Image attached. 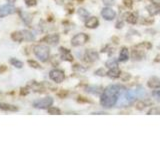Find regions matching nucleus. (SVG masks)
Listing matches in <instances>:
<instances>
[{"instance_id": "obj_6", "label": "nucleus", "mask_w": 160, "mask_h": 150, "mask_svg": "<svg viewBox=\"0 0 160 150\" xmlns=\"http://www.w3.org/2000/svg\"><path fill=\"white\" fill-rule=\"evenodd\" d=\"M15 12H16V8H15L11 3L0 6V18L5 17L10 14H13Z\"/></svg>"}, {"instance_id": "obj_24", "label": "nucleus", "mask_w": 160, "mask_h": 150, "mask_svg": "<svg viewBox=\"0 0 160 150\" xmlns=\"http://www.w3.org/2000/svg\"><path fill=\"white\" fill-rule=\"evenodd\" d=\"M48 112L50 114H60V110L56 107H52V106H50L48 108Z\"/></svg>"}, {"instance_id": "obj_32", "label": "nucleus", "mask_w": 160, "mask_h": 150, "mask_svg": "<svg viewBox=\"0 0 160 150\" xmlns=\"http://www.w3.org/2000/svg\"><path fill=\"white\" fill-rule=\"evenodd\" d=\"M116 27L119 29V28H122L123 27V22H121V21H119V22H117V24H116Z\"/></svg>"}, {"instance_id": "obj_11", "label": "nucleus", "mask_w": 160, "mask_h": 150, "mask_svg": "<svg viewBox=\"0 0 160 150\" xmlns=\"http://www.w3.org/2000/svg\"><path fill=\"white\" fill-rule=\"evenodd\" d=\"M147 85L150 87V88H160V79L157 78V77H152L148 80V83Z\"/></svg>"}, {"instance_id": "obj_19", "label": "nucleus", "mask_w": 160, "mask_h": 150, "mask_svg": "<svg viewBox=\"0 0 160 150\" xmlns=\"http://www.w3.org/2000/svg\"><path fill=\"white\" fill-rule=\"evenodd\" d=\"M0 109L8 110V111H16V110H17V107H16V106H13V105H9V104H3V103H1V104H0Z\"/></svg>"}, {"instance_id": "obj_17", "label": "nucleus", "mask_w": 160, "mask_h": 150, "mask_svg": "<svg viewBox=\"0 0 160 150\" xmlns=\"http://www.w3.org/2000/svg\"><path fill=\"white\" fill-rule=\"evenodd\" d=\"M86 91L88 93H93V94H100L102 92V88L100 86H89L86 88Z\"/></svg>"}, {"instance_id": "obj_13", "label": "nucleus", "mask_w": 160, "mask_h": 150, "mask_svg": "<svg viewBox=\"0 0 160 150\" xmlns=\"http://www.w3.org/2000/svg\"><path fill=\"white\" fill-rule=\"evenodd\" d=\"M120 74H121V71H120V70L117 67L111 68L107 72V75H108L109 77H111V78H118L120 76Z\"/></svg>"}, {"instance_id": "obj_2", "label": "nucleus", "mask_w": 160, "mask_h": 150, "mask_svg": "<svg viewBox=\"0 0 160 150\" xmlns=\"http://www.w3.org/2000/svg\"><path fill=\"white\" fill-rule=\"evenodd\" d=\"M34 54L39 60L45 62L49 58V48L45 45H37L34 47Z\"/></svg>"}, {"instance_id": "obj_7", "label": "nucleus", "mask_w": 160, "mask_h": 150, "mask_svg": "<svg viewBox=\"0 0 160 150\" xmlns=\"http://www.w3.org/2000/svg\"><path fill=\"white\" fill-rule=\"evenodd\" d=\"M101 15L103 16L104 19H106V20H112V19L115 18V16H116V13H115V11H114L113 9L105 7V8L102 9Z\"/></svg>"}, {"instance_id": "obj_3", "label": "nucleus", "mask_w": 160, "mask_h": 150, "mask_svg": "<svg viewBox=\"0 0 160 150\" xmlns=\"http://www.w3.org/2000/svg\"><path fill=\"white\" fill-rule=\"evenodd\" d=\"M52 104H53V99L51 97H45L34 101L33 106L37 109H45V108H49Z\"/></svg>"}, {"instance_id": "obj_28", "label": "nucleus", "mask_w": 160, "mask_h": 150, "mask_svg": "<svg viewBox=\"0 0 160 150\" xmlns=\"http://www.w3.org/2000/svg\"><path fill=\"white\" fill-rule=\"evenodd\" d=\"M144 107H145V103H144V102H142V101H138L136 108H137L138 110H143V109H144Z\"/></svg>"}, {"instance_id": "obj_15", "label": "nucleus", "mask_w": 160, "mask_h": 150, "mask_svg": "<svg viewBox=\"0 0 160 150\" xmlns=\"http://www.w3.org/2000/svg\"><path fill=\"white\" fill-rule=\"evenodd\" d=\"M61 57L63 60H67V61H72L73 60V57H72V55L70 54V52L68 51L67 49H63L61 48Z\"/></svg>"}, {"instance_id": "obj_23", "label": "nucleus", "mask_w": 160, "mask_h": 150, "mask_svg": "<svg viewBox=\"0 0 160 150\" xmlns=\"http://www.w3.org/2000/svg\"><path fill=\"white\" fill-rule=\"evenodd\" d=\"M78 14H79V16L82 17L83 19L88 18V16H89L88 11H87V10H85L84 8H79L78 9Z\"/></svg>"}, {"instance_id": "obj_8", "label": "nucleus", "mask_w": 160, "mask_h": 150, "mask_svg": "<svg viewBox=\"0 0 160 150\" xmlns=\"http://www.w3.org/2000/svg\"><path fill=\"white\" fill-rule=\"evenodd\" d=\"M20 34H21L22 41L23 40H25V41H33L35 39V35L31 31H29V30H21Z\"/></svg>"}, {"instance_id": "obj_1", "label": "nucleus", "mask_w": 160, "mask_h": 150, "mask_svg": "<svg viewBox=\"0 0 160 150\" xmlns=\"http://www.w3.org/2000/svg\"><path fill=\"white\" fill-rule=\"evenodd\" d=\"M121 87L119 85H110L103 91L101 96V105L106 108H111L116 105Z\"/></svg>"}, {"instance_id": "obj_31", "label": "nucleus", "mask_w": 160, "mask_h": 150, "mask_svg": "<svg viewBox=\"0 0 160 150\" xmlns=\"http://www.w3.org/2000/svg\"><path fill=\"white\" fill-rule=\"evenodd\" d=\"M95 73H96V75H100V76H104V75L106 74L103 69H99V70H97V71L95 72Z\"/></svg>"}, {"instance_id": "obj_14", "label": "nucleus", "mask_w": 160, "mask_h": 150, "mask_svg": "<svg viewBox=\"0 0 160 150\" xmlns=\"http://www.w3.org/2000/svg\"><path fill=\"white\" fill-rule=\"evenodd\" d=\"M20 16H21L22 20L24 21L25 24H27L29 25L30 23H31L32 21V17H31V15L26 13V12H23V11H20Z\"/></svg>"}, {"instance_id": "obj_16", "label": "nucleus", "mask_w": 160, "mask_h": 150, "mask_svg": "<svg viewBox=\"0 0 160 150\" xmlns=\"http://www.w3.org/2000/svg\"><path fill=\"white\" fill-rule=\"evenodd\" d=\"M147 9H148V12H149L150 15H156L160 11L159 6H158V5H156V4L149 5V6H147Z\"/></svg>"}, {"instance_id": "obj_5", "label": "nucleus", "mask_w": 160, "mask_h": 150, "mask_svg": "<svg viewBox=\"0 0 160 150\" xmlns=\"http://www.w3.org/2000/svg\"><path fill=\"white\" fill-rule=\"evenodd\" d=\"M88 40V35L85 33H78L72 38L71 40V44L72 46H80V45H83L84 43H86Z\"/></svg>"}, {"instance_id": "obj_27", "label": "nucleus", "mask_w": 160, "mask_h": 150, "mask_svg": "<svg viewBox=\"0 0 160 150\" xmlns=\"http://www.w3.org/2000/svg\"><path fill=\"white\" fill-rule=\"evenodd\" d=\"M28 63H29L30 65H31V67H34V68H40L39 64H38L37 62L33 61V60H29V61H28Z\"/></svg>"}, {"instance_id": "obj_20", "label": "nucleus", "mask_w": 160, "mask_h": 150, "mask_svg": "<svg viewBox=\"0 0 160 150\" xmlns=\"http://www.w3.org/2000/svg\"><path fill=\"white\" fill-rule=\"evenodd\" d=\"M126 20H127V22H129V23L135 24V23L137 22V17L135 16L134 14H132V13H128L126 15Z\"/></svg>"}, {"instance_id": "obj_18", "label": "nucleus", "mask_w": 160, "mask_h": 150, "mask_svg": "<svg viewBox=\"0 0 160 150\" xmlns=\"http://www.w3.org/2000/svg\"><path fill=\"white\" fill-rule=\"evenodd\" d=\"M129 58V51L127 48H122L121 49V52H120V60L121 61H126Z\"/></svg>"}, {"instance_id": "obj_35", "label": "nucleus", "mask_w": 160, "mask_h": 150, "mask_svg": "<svg viewBox=\"0 0 160 150\" xmlns=\"http://www.w3.org/2000/svg\"><path fill=\"white\" fill-rule=\"evenodd\" d=\"M155 96H158L159 98H160V91H158V92H155V93H153Z\"/></svg>"}, {"instance_id": "obj_30", "label": "nucleus", "mask_w": 160, "mask_h": 150, "mask_svg": "<svg viewBox=\"0 0 160 150\" xmlns=\"http://www.w3.org/2000/svg\"><path fill=\"white\" fill-rule=\"evenodd\" d=\"M124 5L126 7H131L132 6V0H123Z\"/></svg>"}, {"instance_id": "obj_9", "label": "nucleus", "mask_w": 160, "mask_h": 150, "mask_svg": "<svg viewBox=\"0 0 160 150\" xmlns=\"http://www.w3.org/2000/svg\"><path fill=\"white\" fill-rule=\"evenodd\" d=\"M43 40L48 44L55 45V44H57L59 41V35L58 34H50V35H47V36L45 37Z\"/></svg>"}, {"instance_id": "obj_29", "label": "nucleus", "mask_w": 160, "mask_h": 150, "mask_svg": "<svg viewBox=\"0 0 160 150\" xmlns=\"http://www.w3.org/2000/svg\"><path fill=\"white\" fill-rule=\"evenodd\" d=\"M102 1L106 6H111L114 4V0H102Z\"/></svg>"}, {"instance_id": "obj_22", "label": "nucleus", "mask_w": 160, "mask_h": 150, "mask_svg": "<svg viewBox=\"0 0 160 150\" xmlns=\"http://www.w3.org/2000/svg\"><path fill=\"white\" fill-rule=\"evenodd\" d=\"M10 63H11L14 67H17V68H21L23 66V63L21 61H19L16 58H12L10 59Z\"/></svg>"}, {"instance_id": "obj_36", "label": "nucleus", "mask_w": 160, "mask_h": 150, "mask_svg": "<svg viewBox=\"0 0 160 150\" xmlns=\"http://www.w3.org/2000/svg\"><path fill=\"white\" fill-rule=\"evenodd\" d=\"M7 1L9 2V3H11V4H13L15 1H16V0H7Z\"/></svg>"}, {"instance_id": "obj_37", "label": "nucleus", "mask_w": 160, "mask_h": 150, "mask_svg": "<svg viewBox=\"0 0 160 150\" xmlns=\"http://www.w3.org/2000/svg\"><path fill=\"white\" fill-rule=\"evenodd\" d=\"M151 1L155 2V3H157V2H160V0H151Z\"/></svg>"}, {"instance_id": "obj_21", "label": "nucleus", "mask_w": 160, "mask_h": 150, "mask_svg": "<svg viewBox=\"0 0 160 150\" xmlns=\"http://www.w3.org/2000/svg\"><path fill=\"white\" fill-rule=\"evenodd\" d=\"M106 66L108 68H115V67H117V60L116 59H114V58H111V59H109L108 61L106 62Z\"/></svg>"}, {"instance_id": "obj_4", "label": "nucleus", "mask_w": 160, "mask_h": 150, "mask_svg": "<svg viewBox=\"0 0 160 150\" xmlns=\"http://www.w3.org/2000/svg\"><path fill=\"white\" fill-rule=\"evenodd\" d=\"M49 77L51 80H53L54 82L56 83H61L64 81L65 79V75L64 72L62 70H59V69H53L50 71L49 73Z\"/></svg>"}, {"instance_id": "obj_25", "label": "nucleus", "mask_w": 160, "mask_h": 150, "mask_svg": "<svg viewBox=\"0 0 160 150\" xmlns=\"http://www.w3.org/2000/svg\"><path fill=\"white\" fill-rule=\"evenodd\" d=\"M148 114L149 115H151V114H160V108H152V109H150L149 111H148Z\"/></svg>"}, {"instance_id": "obj_33", "label": "nucleus", "mask_w": 160, "mask_h": 150, "mask_svg": "<svg viewBox=\"0 0 160 150\" xmlns=\"http://www.w3.org/2000/svg\"><path fill=\"white\" fill-rule=\"evenodd\" d=\"M154 61H155V62H160V55H157V57L155 58Z\"/></svg>"}, {"instance_id": "obj_12", "label": "nucleus", "mask_w": 160, "mask_h": 150, "mask_svg": "<svg viewBox=\"0 0 160 150\" xmlns=\"http://www.w3.org/2000/svg\"><path fill=\"white\" fill-rule=\"evenodd\" d=\"M85 57L87 58L88 61L93 62V61H96L98 59V54H97V52L93 51V50H88L86 52V55H85Z\"/></svg>"}, {"instance_id": "obj_10", "label": "nucleus", "mask_w": 160, "mask_h": 150, "mask_svg": "<svg viewBox=\"0 0 160 150\" xmlns=\"http://www.w3.org/2000/svg\"><path fill=\"white\" fill-rule=\"evenodd\" d=\"M99 24V21H98V18L96 17H89L86 21H85V26L87 28H96Z\"/></svg>"}, {"instance_id": "obj_38", "label": "nucleus", "mask_w": 160, "mask_h": 150, "mask_svg": "<svg viewBox=\"0 0 160 150\" xmlns=\"http://www.w3.org/2000/svg\"><path fill=\"white\" fill-rule=\"evenodd\" d=\"M159 9H160V6H159Z\"/></svg>"}, {"instance_id": "obj_34", "label": "nucleus", "mask_w": 160, "mask_h": 150, "mask_svg": "<svg viewBox=\"0 0 160 150\" xmlns=\"http://www.w3.org/2000/svg\"><path fill=\"white\" fill-rule=\"evenodd\" d=\"M55 1H56L57 4H62L63 3V0H55Z\"/></svg>"}, {"instance_id": "obj_26", "label": "nucleus", "mask_w": 160, "mask_h": 150, "mask_svg": "<svg viewBox=\"0 0 160 150\" xmlns=\"http://www.w3.org/2000/svg\"><path fill=\"white\" fill-rule=\"evenodd\" d=\"M25 3L28 6H34V5H36V0H25Z\"/></svg>"}]
</instances>
